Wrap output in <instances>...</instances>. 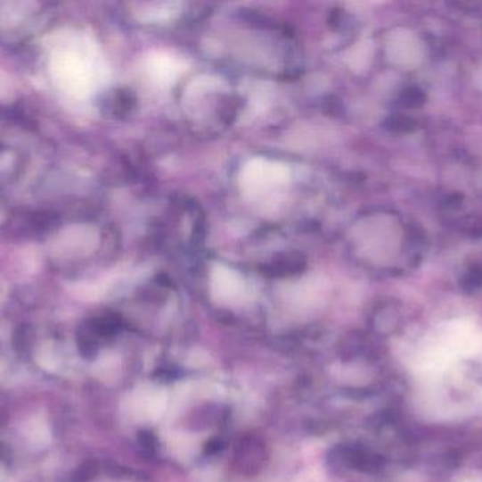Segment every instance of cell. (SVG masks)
Returning <instances> with one entry per match:
<instances>
[{
    "instance_id": "obj_1",
    "label": "cell",
    "mask_w": 482,
    "mask_h": 482,
    "mask_svg": "<svg viewBox=\"0 0 482 482\" xmlns=\"http://www.w3.org/2000/svg\"><path fill=\"white\" fill-rule=\"evenodd\" d=\"M237 470L247 476H254L260 471L266 461V445L260 437L254 435L240 438L234 454Z\"/></svg>"
},
{
    "instance_id": "obj_2",
    "label": "cell",
    "mask_w": 482,
    "mask_h": 482,
    "mask_svg": "<svg viewBox=\"0 0 482 482\" xmlns=\"http://www.w3.org/2000/svg\"><path fill=\"white\" fill-rule=\"evenodd\" d=\"M306 262L304 256L298 252H287L275 256L274 261L266 263L263 268V273L268 278H285V276H294L302 272Z\"/></svg>"
},
{
    "instance_id": "obj_3",
    "label": "cell",
    "mask_w": 482,
    "mask_h": 482,
    "mask_svg": "<svg viewBox=\"0 0 482 482\" xmlns=\"http://www.w3.org/2000/svg\"><path fill=\"white\" fill-rule=\"evenodd\" d=\"M343 460L348 467L357 471L377 472L382 467L380 455L361 447L343 448Z\"/></svg>"
}]
</instances>
